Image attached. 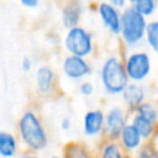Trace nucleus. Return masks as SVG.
<instances>
[{
  "mask_svg": "<svg viewBox=\"0 0 158 158\" xmlns=\"http://www.w3.org/2000/svg\"><path fill=\"white\" fill-rule=\"evenodd\" d=\"M17 132L21 143L30 152L43 151L49 143L47 130L38 114L33 110H26L20 116Z\"/></svg>",
  "mask_w": 158,
  "mask_h": 158,
  "instance_id": "obj_1",
  "label": "nucleus"
},
{
  "mask_svg": "<svg viewBox=\"0 0 158 158\" xmlns=\"http://www.w3.org/2000/svg\"><path fill=\"white\" fill-rule=\"evenodd\" d=\"M99 79L106 94L112 96L121 95L130 84L122 58L117 54L106 57L100 65Z\"/></svg>",
  "mask_w": 158,
  "mask_h": 158,
  "instance_id": "obj_2",
  "label": "nucleus"
},
{
  "mask_svg": "<svg viewBox=\"0 0 158 158\" xmlns=\"http://www.w3.org/2000/svg\"><path fill=\"white\" fill-rule=\"evenodd\" d=\"M147 17L141 15L133 6H127L121 12V31L120 36L122 42L128 48L138 47L146 38Z\"/></svg>",
  "mask_w": 158,
  "mask_h": 158,
  "instance_id": "obj_3",
  "label": "nucleus"
},
{
  "mask_svg": "<svg viewBox=\"0 0 158 158\" xmlns=\"http://www.w3.org/2000/svg\"><path fill=\"white\" fill-rule=\"evenodd\" d=\"M63 46L69 54L88 58L94 52V37L85 27L75 26L67 30Z\"/></svg>",
  "mask_w": 158,
  "mask_h": 158,
  "instance_id": "obj_4",
  "label": "nucleus"
},
{
  "mask_svg": "<svg viewBox=\"0 0 158 158\" xmlns=\"http://www.w3.org/2000/svg\"><path fill=\"white\" fill-rule=\"evenodd\" d=\"M127 77L133 83L144 81L152 72V58L148 52L135 49L126 54L123 59Z\"/></svg>",
  "mask_w": 158,
  "mask_h": 158,
  "instance_id": "obj_5",
  "label": "nucleus"
},
{
  "mask_svg": "<svg viewBox=\"0 0 158 158\" xmlns=\"http://www.w3.org/2000/svg\"><path fill=\"white\" fill-rule=\"evenodd\" d=\"M128 110L123 106H111L105 112L104 135L107 141H117L121 131L128 123Z\"/></svg>",
  "mask_w": 158,
  "mask_h": 158,
  "instance_id": "obj_6",
  "label": "nucleus"
},
{
  "mask_svg": "<svg viewBox=\"0 0 158 158\" xmlns=\"http://www.w3.org/2000/svg\"><path fill=\"white\" fill-rule=\"evenodd\" d=\"M93 72L91 64L86 58L68 54L62 60V73L72 81H83Z\"/></svg>",
  "mask_w": 158,
  "mask_h": 158,
  "instance_id": "obj_7",
  "label": "nucleus"
},
{
  "mask_svg": "<svg viewBox=\"0 0 158 158\" xmlns=\"http://www.w3.org/2000/svg\"><path fill=\"white\" fill-rule=\"evenodd\" d=\"M121 12L109 1H101L98 5V15L102 26L114 36L120 35L121 31Z\"/></svg>",
  "mask_w": 158,
  "mask_h": 158,
  "instance_id": "obj_8",
  "label": "nucleus"
},
{
  "mask_svg": "<svg viewBox=\"0 0 158 158\" xmlns=\"http://www.w3.org/2000/svg\"><path fill=\"white\" fill-rule=\"evenodd\" d=\"M105 112L101 109H90L83 116V135L95 138L104 133Z\"/></svg>",
  "mask_w": 158,
  "mask_h": 158,
  "instance_id": "obj_9",
  "label": "nucleus"
},
{
  "mask_svg": "<svg viewBox=\"0 0 158 158\" xmlns=\"http://www.w3.org/2000/svg\"><path fill=\"white\" fill-rule=\"evenodd\" d=\"M117 142H118V144L121 146V148L123 149L125 153L135 154L143 146L144 139L141 136V133L138 132V130L131 122H128L123 127V130L121 131Z\"/></svg>",
  "mask_w": 158,
  "mask_h": 158,
  "instance_id": "obj_10",
  "label": "nucleus"
},
{
  "mask_svg": "<svg viewBox=\"0 0 158 158\" xmlns=\"http://www.w3.org/2000/svg\"><path fill=\"white\" fill-rule=\"evenodd\" d=\"M121 99L123 102V106L130 111L133 112L141 104H143L147 99V89L141 83H133L131 81L127 88L121 94Z\"/></svg>",
  "mask_w": 158,
  "mask_h": 158,
  "instance_id": "obj_11",
  "label": "nucleus"
},
{
  "mask_svg": "<svg viewBox=\"0 0 158 158\" xmlns=\"http://www.w3.org/2000/svg\"><path fill=\"white\" fill-rule=\"evenodd\" d=\"M84 12L81 0H68L62 9V23L67 30L79 26V21Z\"/></svg>",
  "mask_w": 158,
  "mask_h": 158,
  "instance_id": "obj_12",
  "label": "nucleus"
},
{
  "mask_svg": "<svg viewBox=\"0 0 158 158\" xmlns=\"http://www.w3.org/2000/svg\"><path fill=\"white\" fill-rule=\"evenodd\" d=\"M35 83L37 91L42 95H48L54 90L56 72L49 65H41L35 74Z\"/></svg>",
  "mask_w": 158,
  "mask_h": 158,
  "instance_id": "obj_13",
  "label": "nucleus"
},
{
  "mask_svg": "<svg viewBox=\"0 0 158 158\" xmlns=\"http://www.w3.org/2000/svg\"><path fill=\"white\" fill-rule=\"evenodd\" d=\"M19 138L14 133L9 131H0V157H15L19 152Z\"/></svg>",
  "mask_w": 158,
  "mask_h": 158,
  "instance_id": "obj_14",
  "label": "nucleus"
},
{
  "mask_svg": "<svg viewBox=\"0 0 158 158\" xmlns=\"http://www.w3.org/2000/svg\"><path fill=\"white\" fill-rule=\"evenodd\" d=\"M137 130L138 132L141 133V136L143 137L144 141H148V139H152V137L154 136L156 133V126L153 122L148 121L147 118H144L143 116L133 112L131 115V121H130Z\"/></svg>",
  "mask_w": 158,
  "mask_h": 158,
  "instance_id": "obj_15",
  "label": "nucleus"
},
{
  "mask_svg": "<svg viewBox=\"0 0 158 158\" xmlns=\"http://www.w3.org/2000/svg\"><path fill=\"white\" fill-rule=\"evenodd\" d=\"M64 158H95L91 151L80 142H69L63 148Z\"/></svg>",
  "mask_w": 158,
  "mask_h": 158,
  "instance_id": "obj_16",
  "label": "nucleus"
},
{
  "mask_svg": "<svg viewBox=\"0 0 158 158\" xmlns=\"http://www.w3.org/2000/svg\"><path fill=\"white\" fill-rule=\"evenodd\" d=\"M98 158H128L117 141H106L102 143Z\"/></svg>",
  "mask_w": 158,
  "mask_h": 158,
  "instance_id": "obj_17",
  "label": "nucleus"
},
{
  "mask_svg": "<svg viewBox=\"0 0 158 158\" xmlns=\"http://www.w3.org/2000/svg\"><path fill=\"white\" fill-rule=\"evenodd\" d=\"M144 41L149 47V49L156 54H158V20H153L148 22Z\"/></svg>",
  "mask_w": 158,
  "mask_h": 158,
  "instance_id": "obj_18",
  "label": "nucleus"
},
{
  "mask_svg": "<svg viewBox=\"0 0 158 158\" xmlns=\"http://www.w3.org/2000/svg\"><path fill=\"white\" fill-rule=\"evenodd\" d=\"M133 112H136V114L143 116L144 118H147L148 121L153 122L154 125L158 123V109H157V106H156L153 102H151V101H144V102L141 104ZM133 112H132V114H133Z\"/></svg>",
  "mask_w": 158,
  "mask_h": 158,
  "instance_id": "obj_19",
  "label": "nucleus"
},
{
  "mask_svg": "<svg viewBox=\"0 0 158 158\" xmlns=\"http://www.w3.org/2000/svg\"><path fill=\"white\" fill-rule=\"evenodd\" d=\"M131 6H133L144 17H151L158 9V0H136Z\"/></svg>",
  "mask_w": 158,
  "mask_h": 158,
  "instance_id": "obj_20",
  "label": "nucleus"
},
{
  "mask_svg": "<svg viewBox=\"0 0 158 158\" xmlns=\"http://www.w3.org/2000/svg\"><path fill=\"white\" fill-rule=\"evenodd\" d=\"M132 158H158V149L152 142H144Z\"/></svg>",
  "mask_w": 158,
  "mask_h": 158,
  "instance_id": "obj_21",
  "label": "nucleus"
},
{
  "mask_svg": "<svg viewBox=\"0 0 158 158\" xmlns=\"http://www.w3.org/2000/svg\"><path fill=\"white\" fill-rule=\"evenodd\" d=\"M78 91L80 95H83L84 98H90L94 95V91H95V86L91 81L89 80H83L80 81L79 86H78Z\"/></svg>",
  "mask_w": 158,
  "mask_h": 158,
  "instance_id": "obj_22",
  "label": "nucleus"
},
{
  "mask_svg": "<svg viewBox=\"0 0 158 158\" xmlns=\"http://www.w3.org/2000/svg\"><path fill=\"white\" fill-rule=\"evenodd\" d=\"M32 67H33V63H32L31 58L23 57V58H22V62H21V69H22L25 73H27V72H30V70L32 69Z\"/></svg>",
  "mask_w": 158,
  "mask_h": 158,
  "instance_id": "obj_23",
  "label": "nucleus"
},
{
  "mask_svg": "<svg viewBox=\"0 0 158 158\" xmlns=\"http://www.w3.org/2000/svg\"><path fill=\"white\" fill-rule=\"evenodd\" d=\"M60 128L63 131H69L72 128V120L69 117H63L60 121Z\"/></svg>",
  "mask_w": 158,
  "mask_h": 158,
  "instance_id": "obj_24",
  "label": "nucleus"
},
{
  "mask_svg": "<svg viewBox=\"0 0 158 158\" xmlns=\"http://www.w3.org/2000/svg\"><path fill=\"white\" fill-rule=\"evenodd\" d=\"M107 1L114 6H116L117 9H122V10L127 7V2H128V0H107Z\"/></svg>",
  "mask_w": 158,
  "mask_h": 158,
  "instance_id": "obj_25",
  "label": "nucleus"
},
{
  "mask_svg": "<svg viewBox=\"0 0 158 158\" xmlns=\"http://www.w3.org/2000/svg\"><path fill=\"white\" fill-rule=\"evenodd\" d=\"M20 2L25 6V7H37L38 4H40V0H20Z\"/></svg>",
  "mask_w": 158,
  "mask_h": 158,
  "instance_id": "obj_26",
  "label": "nucleus"
},
{
  "mask_svg": "<svg viewBox=\"0 0 158 158\" xmlns=\"http://www.w3.org/2000/svg\"><path fill=\"white\" fill-rule=\"evenodd\" d=\"M19 158H40L35 152H26V153H22Z\"/></svg>",
  "mask_w": 158,
  "mask_h": 158,
  "instance_id": "obj_27",
  "label": "nucleus"
},
{
  "mask_svg": "<svg viewBox=\"0 0 158 158\" xmlns=\"http://www.w3.org/2000/svg\"><path fill=\"white\" fill-rule=\"evenodd\" d=\"M49 158H64V156H63V154H53V156H51Z\"/></svg>",
  "mask_w": 158,
  "mask_h": 158,
  "instance_id": "obj_28",
  "label": "nucleus"
},
{
  "mask_svg": "<svg viewBox=\"0 0 158 158\" xmlns=\"http://www.w3.org/2000/svg\"><path fill=\"white\" fill-rule=\"evenodd\" d=\"M135 1H136V0H128V2H130V4H133Z\"/></svg>",
  "mask_w": 158,
  "mask_h": 158,
  "instance_id": "obj_29",
  "label": "nucleus"
}]
</instances>
